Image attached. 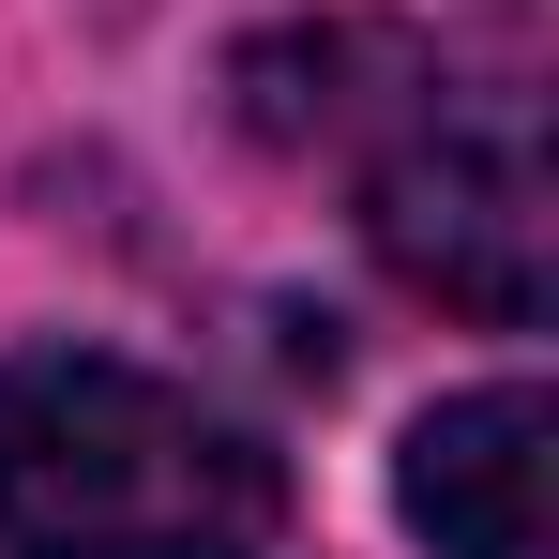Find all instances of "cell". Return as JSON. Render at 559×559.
I'll return each mask as SVG.
<instances>
[{"instance_id":"obj_1","label":"cell","mask_w":559,"mask_h":559,"mask_svg":"<svg viewBox=\"0 0 559 559\" xmlns=\"http://www.w3.org/2000/svg\"><path fill=\"white\" fill-rule=\"evenodd\" d=\"M273 454L106 348H0V559H258Z\"/></svg>"},{"instance_id":"obj_2","label":"cell","mask_w":559,"mask_h":559,"mask_svg":"<svg viewBox=\"0 0 559 559\" xmlns=\"http://www.w3.org/2000/svg\"><path fill=\"white\" fill-rule=\"evenodd\" d=\"M378 258L468 318H545L559 197H545L530 106H439V92L408 106L378 152Z\"/></svg>"},{"instance_id":"obj_3","label":"cell","mask_w":559,"mask_h":559,"mask_svg":"<svg viewBox=\"0 0 559 559\" xmlns=\"http://www.w3.org/2000/svg\"><path fill=\"white\" fill-rule=\"evenodd\" d=\"M545 468H559V408L530 378L454 393V408H424V439H408V530L439 559H559Z\"/></svg>"}]
</instances>
